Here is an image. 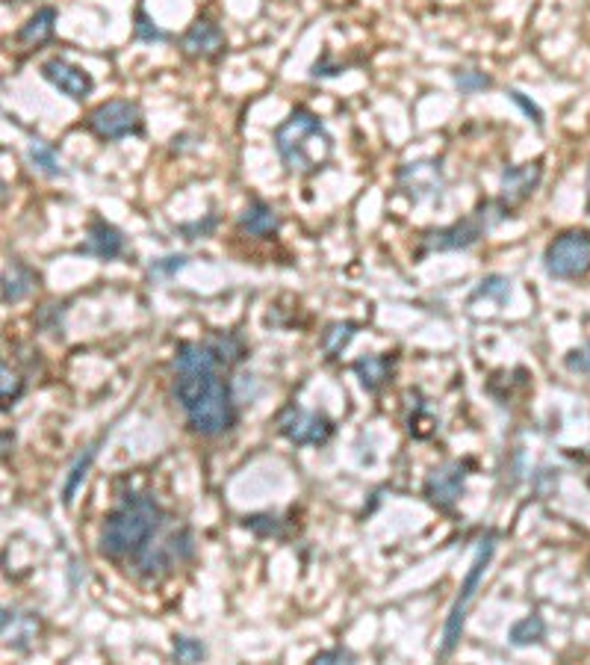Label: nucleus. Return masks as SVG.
<instances>
[{
  "mask_svg": "<svg viewBox=\"0 0 590 665\" xmlns=\"http://www.w3.org/2000/svg\"><path fill=\"white\" fill-rule=\"evenodd\" d=\"M165 527V512L151 494H127L103 515L98 551L110 563H136Z\"/></svg>",
  "mask_w": 590,
  "mask_h": 665,
  "instance_id": "nucleus-1",
  "label": "nucleus"
},
{
  "mask_svg": "<svg viewBox=\"0 0 590 665\" xmlns=\"http://www.w3.org/2000/svg\"><path fill=\"white\" fill-rule=\"evenodd\" d=\"M272 143H275V152L286 172L298 174V178L322 172L334 157V136L328 133L322 119L307 107H295L293 113L278 124Z\"/></svg>",
  "mask_w": 590,
  "mask_h": 665,
  "instance_id": "nucleus-2",
  "label": "nucleus"
},
{
  "mask_svg": "<svg viewBox=\"0 0 590 665\" xmlns=\"http://www.w3.org/2000/svg\"><path fill=\"white\" fill-rule=\"evenodd\" d=\"M508 216H514V210L502 205L499 198L496 202H484L476 214L464 216L458 222H452V226L446 228H438V231H428V234L422 237L419 257L434 255V252H460V249L476 246L481 237L488 234L490 228H496L499 222H505Z\"/></svg>",
  "mask_w": 590,
  "mask_h": 665,
  "instance_id": "nucleus-3",
  "label": "nucleus"
},
{
  "mask_svg": "<svg viewBox=\"0 0 590 665\" xmlns=\"http://www.w3.org/2000/svg\"><path fill=\"white\" fill-rule=\"evenodd\" d=\"M493 553H496V539L488 535V539L479 544L476 559L469 565L467 577H464V583H460L455 601L448 606L446 625H443V645H440V656H443V660L455 654V648H458L460 636H464V625H467L469 604H472V597L479 592V585L481 580H484V573H488L490 563H493Z\"/></svg>",
  "mask_w": 590,
  "mask_h": 665,
  "instance_id": "nucleus-4",
  "label": "nucleus"
},
{
  "mask_svg": "<svg viewBox=\"0 0 590 665\" xmlns=\"http://www.w3.org/2000/svg\"><path fill=\"white\" fill-rule=\"evenodd\" d=\"M543 273L555 281H579L590 276V231L567 228L543 249Z\"/></svg>",
  "mask_w": 590,
  "mask_h": 665,
  "instance_id": "nucleus-5",
  "label": "nucleus"
},
{
  "mask_svg": "<svg viewBox=\"0 0 590 665\" xmlns=\"http://www.w3.org/2000/svg\"><path fill=\"white\" fill-rule=\"evenodd\" d=\"M186 426L201 438H219L224 432H231L239 423V409H236L234 382L224 376L204 399H198L193 409L184 411Z\"/></svg>",
  "mask_w": 590,
  "mask_h": 665,
  "instance_id": "nucleus-6",
  "label": "nucleus"
},
{
  "mask_svg": "<svg viewBox=\"0 0 590 665\" xmlns=\"http://www.w3.org/2000/svg\"><path fill=\"white\" fill-rule=\"evenodd\" d=\"M86 131L95 133L101 143H119L124 136H139L145 133L143 107L127 98H112L95 107L86 116Z\"/></svg>",
  "mask_w": 590,
  "mask_h": 665,
  "instance_id": "nucleus-7",
  "label": "nucleus"
},
{
  "mask_svg": "<svg viewBox=\"0 0 590 665\" xmlns=\"http://www.w3.org/2000/svg\"><path fill=\"white\" fill-rule=\"evenodd\" d=\"M278 435L295 447H325L334 438L336 423L328 414L302 409L298 402H286L275 418Z\"/></svg>",
  "mask_w": 590,
  "mask_h": 665,
  "instance_id": "nucleus-8",
  "label": "nucleus"
},
{
  "mask_svg": "<svg viewBox=\"0 0 590 665\" xmlns=\"http://www.w3.org/2000/svg\"><path fill=\"white\" fill-rule=\"evenodd\" d=\"M467 476L469 461H443L434 471H428L426 482H422V497H426L438 512H452V509L458 506L464 488H467Z\"/></svg>",
  "mask_w": 590,
  "mask_h": 665,
  "instance_id": "nucleus-9",
  "label": "nucleus"
},
{
  "mask_svg": "<svg viewBox=\"0 0 590 665\" xmlns=\"http://www.w3.org/2000/svg\"><path fill=\"white\" fill-rule=\"evenodd\" d=\"M398 193L407 195L414 205L443 195V164L440 160H417L405 164L396 172Z\"/></svg>",
  "mask_w": 590,
  "mask_h": 665,
  "instance_id": "nucleus-10",
  "label": "nucleus"
},
{
  "mask_svg": "<svg viewBox=\"0 0 590 665\" xmlns=\"http://www.w3.org/2000/svg\"><path fill=\"white\" fill-rule=\"evenodd\" d=\"M543 181V160H529V164L508 166L502 178H499V202L511 210L526 205L534 190Z\"/></svg>",
  "mask_w": 590,
  "mask_h": 665,
  "instance_id": "nucleus-11",
  "label": "nucleus"
},
{
  "mask_svg": "<svg viewBox=\"0 0 590 665\" xmlns=\"http://www.w3.org/2000/svg\"><path fill=\"white\" fill-rule=\"evenodd\" d=\"M41 77L51 83L53 89H60L62 95H69L72 101H86L95 89L93 74L74 65V62L53 57V60L41 62Z\"/></svg>",
  "mask_w": 590,
  "mask_h": 665,
  "instance_id": "nucleus-12",
  "label": "nucleus"
},
{
  "mask_svg": "<svg viewBox=\"0 0 590 665\" xmlns=\"http://www.w3.org/2000/svg\"><path fill=\"white\" fill-rule=\"evenodd\" d=\"M224 48H228V39H224L222 27L210 19H195L181 36V51L189 60H219Z\"/></svg>",
  "mask_w": 590,
  "mask_h": 665,
  "instance_id": "nucleus-13",
  "label": "nucleus"
},
{
  "mask_svg": "<svg viewBox=\"0 0 590 665\" xmlns=\"http://www.w3.org/2000/svg\"><path fill=\"white\" fill-rule=\"evenodd\" d=\"M124 249L127 246H124L122 231L112 226V222H107V219H101V216H93V222L86 228V240H83L74 252L83 257H98L103 264H110V261H119V257L124 255Z\"/></svg>",
  "mask_w": 590,
  "mask_h": 665,
  "instance_id": "nucleus-14",
  "label": "nucleus"
},
{
  "mask_svg": "<svg viewBox=\"0 0 590 665\" xmlns=\"http://www.w3.org/2000/svg\"><path fill=\"white\" fill-rule=\"evenodd\" d=\"M236 228L255 240H275L278 231H281V216L263 198H251L243 214L236 216Z\"/></svg>",
  "mask_w": 590,
  "mask_h": 665,
  "instance_id": "nucleus-15",
  "label": "nucleus"
},
{
  "mask_svg": "<svg viewBox=\"0 0 590 665\" xmlns=\"http://www.w3.org/2000/svg\"><path fill=\"white\" fill-rule=\"evenodd\" d=\"M57 19H60V12L53 10V7H41V10L33 12L30 19L21 24V31L15 33V41H19L21 48H27V51H39L41 45H48L53 39Z\"/></svg>",
  "mask_w": 590,
  "mask_h": 665,
  "instance_id": "nucleus-16",
  "label": "nucleus"
},
{
  "mask_svg": "<svg viewBox=\"0 0 590 665\" xmlns=\"http://www.w3.org/2000/svg\"><path fill=\"white\" fill-rule=\"evenodd\" d=\"M0 627H3V645L15 648V651H27L36 633H39V615L19 613V609L7 606L3 618H0Z\"/></svg>",
  "mask_w": 590,
  "mask_h": 665,
  "instance_id": "nucleus-17",
  "label": "nucleus"
},
{
  "mask_svg": "<svg viewBox=\"0 0 590 665\" xmlns=\"http://www.w3.org/2000/svg\"><path fill=\"white\" fill-rule=\"evenodd\" d=\"M396 361V355H390V352H384V355H364V359H357L352 364V370H355V376L360 379V388L367 390V394H378L393 379Z\"/></svg>",
  "mask_w": 590,
  "mask_h": 665,
  "instance_id": "nucleus-18",
  "label": "nucleus"
},
{
  "mask_svg": "<svg viewBox=\"0 0 590 665\" xmlns=\"http://www.w3.org/2000/svg\"><path fill=\"white\" fill-rule=\"evenodd\" d=\"M36 281H39V276L33 273L30 266L24 261H12V266H7V273H3V305L24 302L33 293Z\"/></svg>",
  "mask_w": 590,
  "mask_h": 665,
  "instance_id": "nucleus-19",
  "label": "nucleus"
},
{
  "mask_svg": "<svg viewBox=\"0 0 590 665\" xmlns=\"http://www.w3.org/2000/svg\"><path fill=\"white\" fill-rule=\"evenodd\" d=\"M101 440L89 444V447L83 450L81 459L72 464V471H69V476H65V485H62V503H65V506H72L74 497H77V492H81V485L86 482V476H89V468H93L95 459H98V447H101Z\"/></svg>",
  "mask_w": 590,
  "mask_h": 665,
  "instance_id": "nucleus-20",
  "label": "nucleus"
},
{
  "mask_svg": "<svg viewBox=\"0 0 590 665\" xmlns=\"http://www.w3.org/2000/svg\"><path fill=\"white\" fill-rule=\"evenodd\" d=\"M357 331H360V323H331V326L322 331V338H319V347L325 352V359L328 361L340 359Z\"/></svg>",
  "mask_w": 590,
  "mask_h": 665,
  "instance_id": "nucleus-21",
  "label": "nucleus"
},
{
  "mask_svg": "<svg viewBox=\"0 0 590 665\" xmlns=\"http://www.w3.org/2000/svg\"><path fill=\"white\" fill-rule=\"evenodd\" d=\"M27 160H30L33 169L45 174V178H62V174H65L60 154H57L53 145L45 143V140H30V145H27Z\"/></svg>",
  "mask_w": 590,
  "mask_h": 665,
  "instance_id": "nucleus-22",
  "label": "nucleus"
},
{
  "mask_svg": "<svg viewBox=\"0 0 590 665\" xmlns=\"http://www.w3.org/2000/svg\"><path fill=\"white\" fill-rule=\"evenodd\" d=\"M543 639H546V621H543L538 613H531V615H526V618H519L517 625L508 630V642L514 648L540 645Z\"/></svg>",
  "mask_w": 590,
  "mask_h": 665,
  "instance_id": "nucleus-23",
  "label": "nucleus"
},
{
  "mask_svg": "<svg viewBox=\"0 0 590 665\" xmlns=\"http://www.w3.org/2000/svg\"><path fill=\"white\" fill-rule=\"evenodd\" d=\"M172 660L186 665L204 663V660H207V645H204L201 639H193V636H174Z\"/></svg>",
  "mask_w": 590,
  "mask_h": 665,
  "instance_id": "nucleus-24",
  "label": "nucleus"
},
{
  "mask_svg": "<svg viewBox=\"0 0 590 665\" xmlns=\"http://www.w3.org/2000/svg\"><path fill=\"white\" fill-rule=\"evenodd\" d=\"M511 297V278L505 276H488L481 278V285L476 287V293H472V302H479V299H493L496 305H505Z\"/></svg>",
  "mask_w": 590,
  "mask_h": 665,
  "instance_id": "nucleus-25",
  "label": "nucleus"
},
{
  "mask_svg": "<svg viewBox=\"0 0 590 665\" xmlns=\"http://www.w3.org/2000/svg\"><path fill=\"white\" fill-rule=\"evenodd\" d=\"M189 264V257L186 255H165V257H157L151 266H148V276L153 278V281H172L184 266Z\"/></svg>",
  "mask_w": 590,
  "mask_h": 665,
  "instance_id": "nucleus-26",
  "label": "nucleus"
},
{
  "mask_svg": "<svg viewBox=\"0 0 590 665\" xmlns=\"http://www.w3.org/2000/svg\"><path fill=\"white\" fill-rule=\"evenodd\" d=\"M239 523L248 532H255L257 539H278L281 535V521L275 515H245Z\"/></svg>",
  "mask_w": 590,
  "mask_h": 665,
  "instance_id": "nucleus-27",
  "label": "nucleus"
},
{
  "mask_svg": "<svg viewBox=\"0 0 590 665\" xmlns=\"http://www.w3.org/2000/svg\"><path fill=\"white\" fill-rule=\"evenodd\" d=\"M133 36L139 41H148V45H153V41H169V33L160 31L157 24H153V19L148 15L145 10H136V24H133Z\"/></svg>",
  "mask_w": 590,
  "mask_h": 665,
  "instance_id": "nucleus-28",
  "label": "nucleus"
},
{
  "mask_svg": "<svg viewBox=\"0 0 590 665\" xmlns=\"http://www.w3.org/2000/svg\"><path fill=\"white\" fill-rule=\"evenodd\" d=\"M455 86L460 89V95H476V93H484V89H490V86H493V81H490L484 72L467 69V72L455 74Z\"/></svg>",
  "mask_w": 590,
  "mask_h": 665,
  "instance_id": "nucleus-29",
  "label": "nucleus"
},
{
  "mask_svg": "<svg viewBox=\"0 0 590 665\" xmlns=\"http://www.w3.org/2000/svg\"><path fill=\"white\" fill-rule=\"evenodd\" d=\"M564 367L570 370L573 376H585V379H590V340L585 347L570 349V352L564 355Z\"/></svg>",
  "mask_w": 590,
  "mask_h": 665,
  "instance_id": "nucleus-30",
  "label": "nucleus"
},
{
  "mask_svg": "<svg viewBox=\"0 0 590 665\" xmlns=\"http://www.w3.org/2000/svg\"><path fill=\"white\" fill-rule=\"evenodd\" d=\"M0 376H3V409L10 411V406L19 402L21 390H24V379H21L19 373H12L10 364H3Z\"/></svg>",
  "mask_w": 590,
  "mask_h": 665,
  "instance_id": "nucleus-31",
  "label": "nucleus"
},
{
  "mask_svg": "<svg viewBox=\"0 0 590 665\" xmlns=\"http://www.w3.org/2000/svg\"><path fill=\"white\" fill-rule=\"evenodd\" d=\"M508 98H511V101H514V104H517V107H519V110H523V113L529 116L531 122L538 124V128H543V110H540L538 104L529 101V98H526V95L519 93V89H508Z\"/></svg>",
  "mask_w": 590,
  "mask_h": 665,
  "instance_id": "nucleus-32",
  "label": "nucleus"
},
{
  "mask_svg": "<svg viewBox=\"0 0 590 665\" xmlns=\"http://www.w3.org/2000/svg\"><path fill=\"white\" fill-rule=\"evenodd\" d=\"M357 656L352 654V651H348V648H328V651H319V654L314 656V660H310V663H316V665H331V663H355Z\"/></svg>",
  "mask_w": 590,
  "mask_h": 665,
  "instance_id": "nucleus-33",
  "label": "nucleus"
},
{
  "mask_svg": "<svg viewBox=\"0 0 590 665\" xmlns=\"http://www.w3.org/2000/svg\"><path fill=\"white\" fill-rule=\"evenodd\" d=\"M216 231V216H207L204 222H193V226H177V234H184V240H198Z\"/></svg>",
  "mask_w": 590,
  "mask_h": 665,
  "instance_id": "nucleus-34",
  "label": "nucleus"
},
{
  "mask_svg": "<svg viewBox=\"0 0 590 665\" xmlns=\"http://www.w3.org/2000/svg\"><path fill=\"white\" fill-rule=\"evenodd\" d=\"M588 205H590V166H588Z\"/></svg>",
  "mask_w": 590,
  "mask_h": 665,
  "instance_id": "nucleus-35",
  "label": "nucleus"
},
{
  "mask_svg": "<svg viewBox=\"0 0 590 665\" xmlns=\"http://www.w3.org/2000/svg\"><path fill=\"white\" fill-rule=\"evenodd\" d=\"M588 568H590V556H588Z\"/></svg>",
  "mask_w": 590,
  "mask_h": 665,
  "instance_id": "nucleus-36",
  "label": "nucleus"
},
{
  "mask_svg": "<svg viewBox=\"0 0 590 665\" xmlns=\"http://www.w3.org/2000/svg\"><path fill=\"white\" fill-rule=\"evenodd\" d=\"M588 488H590V480H588Z\"/></svg>",
  "mask_w": 590,
  "mask_h": 665,
  "instance_id": "nucleus-37",
  "label": "nucleus"
}]
</instances>
